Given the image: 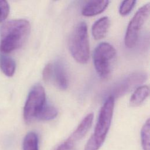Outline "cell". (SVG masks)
Instances as JSON below:
<instances>
[{"label": "cell", "instance_id": "cell-1", "mask_svg": "<svg viewBox=\"0 0 150 150\" xmlns=\"http://www.w3.org/2000/svg\"><path fill=\"white\" fill-rule=\"evenodd\" d=\"M30 31L29 22L25 19H13L4 23L0 29V51L9 53L26 41Z\"/></svg>", "mask_w": 150, "mask_h": 150}, {"label": "cell", "instance_id": "cell-17", "mask_svg": "<svg viewBox=\"0 0 150 150\" xmlns=\"http://www.w3.org/2000/svg\"><path fill=\"white\" fill-rule=\"evenodd\" d=\"M136 2V1L132 0L122 1L119 8V12L120 15L122 16L128 15L134 8Z\"/></svg>", "mask_w": 150, "mask_h": 150}, {"label": "cell", "instance_id": "cell-10", "mask_svg": "<svg viewBox=\"0 0 150 150\" xmlns=\"http://www.w3.org/2000/svg\"><path fill=\"white\" fill-rule=\"evenodd\" d=\"M109 1H89L83 6L81 13L85 16H93L103 12L109 4Z\"/></svg>", "mask_w": 150, "mask_h": 150}, {"label": "cell", "instance_id": "cell-19", "mask_svg": "<svg viewBox=\"0 0 150 150\" xmlns=\"http://www.w3.org/2000/svg\"><path fill=\"white\" fill-rule=\"evenodd\" d=\"M53 72V64L52 63L47 64L44 67L42 71V78L43 81L48 83L52 80Z\"/></svg>", "mask_w": 150, "mask_h": 150}, {"label": "cell", "instance_id": "cell-7", "mask_svg": "<svg viewBox=\"0 0 150 150\" xmlns=\"http://www.w3.org/2000/svg\"><path fill=\"white\" fill-rule=\"evenodd\" d=\"M146 79L147 75L144 72L132 73L117 83L112 88L110 96L114 98L120 97L144 83Z\"/></svg>", "mask_w": 150, "mask_h": 150}, {"label": "cell", "instance_id": "cell-13", "mask_svg": "<svg viewBox=\"0 0 150 150\" xmlns=\"http://www.w3.org/2000/svg\"><path fill=\"white\" fill-rule=\"evenodd\" d=\"M0 69L6 76H12L16 69L15 60L3 53L0 54Z\"/></svg>", "mask_w": 150, "mask_h": 150}, {"label": "cell", "instance_id": "cell-14", "mask_svg": "<svg viewBox=\"0 0 150 150\" xmlns=\"http://www.w3.org/2000/svg\"><path fill=\"white\" fill-rule=\"evenodd\" d=\"M57 114L58 111L54 107L45 104L39 112L36 119L42 121L51 120L56 118Z\"/></svg>", "mask_w": 150, "mask_h": 150}, {"label": "cell", "instance_id": "cell-6", "mask_svg": "<svg viewBox=\"0 0 150 150\" xmlns=\"http://www.w3.org/2000/svg\"><path fill=\"white\" fill-rule=\"evenodd\" d=\"M150 13V4L144 5L136 12L127 26L124 38L126 47H134L138 40L139 33L148 19Z\"/></svg>", "mask_w": 150, "mask_h": 150}, {"label": "cell", "instance_id": "cell-18", "mask_svg": "<svg viewBox=\"0 0 150 150\" xmlns=\"http://www.w3.org/2000/svg\"><path fill=\"white\" fill-rule=\"evenodd\" d=\"M9 5L6 1H0V23L8 17L9 13Z\"/></svg>", "mask_w": 150, "mask_h": 150}, {"label": "cell", "instance_id": "cell-12", "mask_svg": "<svg viewBox=\"0 0 150 150\" xmlns=\"http://www.w3.org/2000/svg\"><path fill=\"white\" fill-rule=\"evenodd\" d=\"M149 93V87L146 85L138 86L132 94L129 104L132 107H138L148 97Z\"/></svg>", "mask_w": 150, "mask_h": 150}, {"label": "cell", "instance_id": "cell-5", "mask_svg": "<svg viewBox=\"0 0 150 150\" xmlns=\"http://www.w3.org/2000/svg\"><path fill=\"white\" fill-rule=\"evenodd\" d=\"M45 102L46 94L44 88L40 84L35 85L30 90L23 108V118L27 124L36 119Z\"/></svg>", "mask_w": 150, "mask_h": 150}, {"label": "cell", "instance_id": "cell-3", "mask_svg": "<svg viewBox=\"0 0 150 150\" xmlns=\"http://www.w3.org/2000/svg\"><path fill=\"white\" fill-rule=\"evenodd\" d=\"M69 49L74 59L79 63L85 64L90 57V45L87 26L84 22L77 24L69 40Z\"/></svg>", "mask_w": 150, "mask_h": 150}, {"label": "cell", "instance_id": "cell-2", "mask_svg": "<svg viewBox=\"0 0 150 150\" xmlns=\"http://www.w3.org/2000/svg\"><path fill=\"white\" fill-rule=\"evenodd\" d=\"M114 101L111 96L106 98L100 109L94 132L87 142L84 150H98L103 144L111 124Z\"/></svg>", "mask_w": 150, "mask_h": 150}, {"label": "cell", "instance_id": "cell-4", "mask_svg": "<svg viewBox=\"0 0 150 150\" xmlns=\"http://www.w3.org/2000/svg\"><path fill=\"white\" fill-rule=\"evenodd\" d=\"M116 56L115 49L107 42H102L95 48L93 57V63L100 78L105 79L110 75Z\"/></svg>", "mask_w": 150, "mask_h": 150}, {"label": "cell", "instance_id": "cell-16", "mask_svg": "<svg viewBox=\"0 0 150 150\" xmlns=\"http://www.w3.org/2000/svg\"><path fill=\"white\" fill-rule=\"evenodd\" d=\"M150 121L148 118L143 125L141 131V139L144 150H150Z\"/></svg>", "mask_w": 150, "mask_h": 150}, {"label": "cell", "instance_id": "cell-8", "mask_svg": "<svg viewBox=\"0 0 150 150\" xmlns=\"http://www.w3.org/2000/svg\"><path fill=\"white\" fill-rule=\"evenodd\" d=\"M93 114H88L80 122L74 132L64 141L60 143L54 150H71L76 142L82 139L90 128L93 120Z\"/></svg>", "mask_w": 150, "mask_h": 150}, {"label": "cell", "instance_id": "cell-15", "mask_svg": "<svg viewBox=\"0 0 150 150\" xmlns=\"http://www.w3.org/2000/svg\"><path fill=\"white\" fill-rule=\"evenodd\" d=\"M23 150H39L38 137L34 132H28L23 141Z\"/></svg>", "mask_w": 150, "mask_h": 150}, {"label": "cell", "instance_id": "cell-11", "mask_svg": "<svg viewBox=\"0 0 150 150\" xmlns=\"http://www.w3.org/2000/svg\"><path fill=\"white\" fill-rule=\"evenodd\" d=\"M110 26V21L107 16L100 18L92 26L91 33L96 40H100L105 37Z\"/></svg>", "mask_w": 150, "mask_h": 150}, {"label": "cell", "instance_id": "cell-9", "mask_svg": "<svg viewBox=\"0 0 150 150\" xmlns=\"http://www.w3.org/2000/svg\"><path fill=\"white\" fill-rule=\"evenodd\" d=\"M52 79H53L56 86L62 90H66L69 85V79L64 65L60 61L53 64Z\"/></svg>", "mask_w": 150, "mask_h": 150}]
</instances>
